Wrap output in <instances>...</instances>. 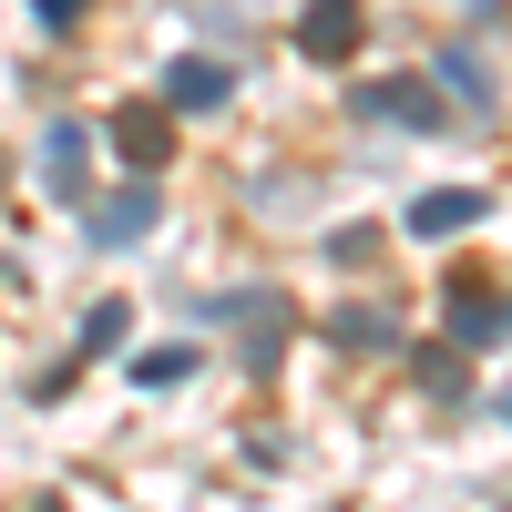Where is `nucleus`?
I'll return each mask as SVG.
<instances>
[{
    "mask_svg": "<svg viewBox=\"0 0 512 512\" xmlns=\"http://www.w3.org/2000/svg\"><path fill=\"white\" fill-rule=\"evenodd\" d=\"M349 113H369V123H410V134H441V93H431V82H420V72H390V82H359V93H349Z\"/></svg>",
    "mask_w": 512,
    "mask_h": 512,
    "instance_id": "f257e3e1",
    "label": "nucleus"
},
{
    "mask_svg": "<svg viewBox=\"0 0 512 512\" xmlns=\"http://www.w3.org/2000/svg\"><path fill=\"white\" fill-rule=\"evenodd\" d=\"M451 349H502L512 338V287H482V277H451Z\"/></svg>",
    "mask_w": 512,
    "mask_h": 512,
    "instance_id": "f03ea898",
    "label": "nucleus"
},
{
    "mask_svg": "<svg viewBox=\"0 0 512 512\" xmlns=\"http://www.w3.org/2000/svg\"><path fill=\"white\" fill-rule=\"evenodd\" d=\"M154 216H164V195H154V175H134L123 195H103V205H82V236H93V246H134V236H144Z\"/></svg>",
    "mask_w": 512,
    "mask_h": 512,
    "instance_id": "7ed1b4c3",
    "label": "nucleus"
},
{
    "mask_svg": "<svg viewBox=\"0 0 512 512\" xmlns=\"http://www.w3.org/2000/svg\"><path fill=\"white\" fill-rule=\"evenodd\" d=\"M113 154L134 164V175H164V154H175V123H164V103H123V113H113Z\"/></svg>",
    "mask_w": 512,
    "mask_h": 512,
    "instance_id": "20e7f679",
    "label": "nucleus"
},
{
    "mask_svg": "<svg viewBox=\"0 0 512 512\" xmlns=\"http://www.w3.org/2000/svg\"><path fill=\"white\" fill-rule=\"evenodd\" d=\"M41 185H52L62 205H82V185H93V134H82L72 113L52 123V134H41Z\"/></svg>",
    "mask_w": 512,
    "mask_h": 512,
    "instance_id": "39448f33",
    "label": "nucleus"
},
{
    "mask_svg": "<svg viewBox=\"0 0 512 512\" xmlns=\"http://www.w3.org/2000/svg\"><path fill=\"white\" fill-rule=\"evenodd\" d=\"M297 52L308 62H349L359 52V0H308V11H297Z\"/></svg>",
    "mask_w": 512,
    "mask_h": 512,
    "instance_id": "423d86ee",
    "label": "nucleus"
},
{
    "mask_svg": "<svg viewBox=\"0 0 512 512\" xmlns=\"http://www.w3.org/2000/svg\"><path fill=\"white\" fill-rule=\"evenodd\" d=\"M226 308H236V328H246V369L267 379L277 349H287V297H277V287H256V297H226Z\"/></svg>",
    "mask_w": 512,
    "mask_h": 512,
    "instance_id": "0eeeda50",
    "label": "nucleus"
},
{
    "mask_svg": "<svg viewBox=\"0 0 512 512\" xmlns=\"http://www.w3.org/2000/svg\"><path fill=\"white\" fill-rule=\"evenodd\" d=\"M482 216H492L482 185H431V195H410V236H461V226H482Z\"/></svg>",
    "mask_w": 512,
    "mask_h": 512,
    "instance_id": "6e6552de",
    "label": "nucleus"
},
{
    "mask_svg": "<svg viewBox=\"0 0 512 512\" xmlns=\"http://www.w3.org/2000/svg\"><path fill=\"white\" fill-rule=\"evenodd\" d=\"M226 93H236V72H226V62H205V52L164 62V103H175V113H216Z\"/></svg>",
    "mask_w": 512,
    "mask_h": 512,
    "instance_id": "1a4fd4ad",
    "label": "nucleus"
},
{
    "mask_svg": "<svg viewBox=\"0 0 512 512\" xmlns=\"http://www.w3.org/2000/svg\"><path fill=\"white\" fill-rule=\"evenodd\" d=\"M328 349H400V318L390 308H338L328 318Z\"/></svg>",
    "mask_w": 512,
    "mask_h": 512,
    "instance_id": "9d476101",
    "label": "nucleus"
},
{
    "mask_svg": "<svg viewBox=\"0 0 512 512\" xmlns=\"http://www.w3.org/2000/svg\"><path fill=\"white\" fill-rule=\"evenodd\" d=\"M123 328H134V308H123V297H103V308L82 318V338H72V359H113V349H123Z\"/></svg>",
    "mask_w": 512,
    "mask_h": 512,
    "instance_id": "9b49d317",
    "label": "nucleus"
},
{
    "mask_svg": "<svg viewBox=\"0 0 512 512\" xmlns=\"http://www.w3.org/2000/svg\"><path fill=\"white\" fill-rule=\"evenodd\" d=\"M175 379H195V349H175V338L134 359V390H175Z\"/></svg>",
    "mask_w": 512,
    "mask_h": 512,
    "instance_id": "f8f14e48",
    "label": "nucleus"
},
{
    "mask_svg": "<svg viewBox=\"0 0 512 512\" xmlns=\"http://www.w3.org/2000/svg\"><path fill=\"white\" fill-rule=\"evenodd\" d=\"M420 359V390H431V400H461V349H451V338H441V349H410Z\"/></svg>",
    "mask_w": 512,
    "mask_h": 512,
    "instance_id": "ddd939ff",
    "label": "nucleus"
},
{
    "mask_svg": "<svg viewBox=\"0 0 512 512\" xmlns=\"http://www.w3.org/2000/svg\"><path fill=\"white\" fill-rule=\"evenodd\" d=\"M441 82H451V93H461V103H492V72H482L472 52H441Z\"/></svg>",
    "mask_w": 512,
    "mask_h": 512,
    "instance_id": "4468645a",
    "label": "nucleus"
},
{
    "mask_svg": "<svg viewBox=\"0 0 512 512\" xmlns=\"http://www.w3.org/2000/svg\"><path fill=\"white\" fill-rule=\"evenodd\" d=\"M31 21H41V31H52V41H72L82 21H93V0H31Z\"/></svg>",
    "mask_w": 512,
    "mask_h": 512,
    "instance_id": "2eb2a0df",
    "label": "nucleus"
},
{
    "mask_svg": "<svg viewBox=\"0 0 512 512\" xmlns=\"http://www.w3.org/2000/svg\"><path fill=\"white\" fill-rule=\"evenodd\" d=\"M328 256H338V267H369V256H379V226H338Z\"/></svg>",
    "mask_w": 512,
    "mask_h": 512,
    "instance_id": "dca6fc26",
    "label": "nucleus"
},
{
    "mask_svg": "<svg viewBox=\"0 0 512 512\" xmlns=\"http://www.w3.org/2000/svg\"><path fill=\"white\" fill-rule=\"evenodd\" d=\"M492 410H502V420H512V390H502V400H492Z\"/></svg>",
    "mask_w": 512,
    "mask_h": 512,
    "instance_id": "f3484780",
    "label": "nucleus"
},
{
    "mask_svg": "<svg viewBox=\"0 0 512 512\" xmlns=\"http://www.w3.org/2000/svg\"><path fill=\"white\" fill-rule=\"evenodd\" d=\"M492 11H502V21H512V0H492Z\"/></svg>",
    "mask_w": 512,
    "mask_h": 512,
    "instance_id": "a211bd4d",
    "label": "nucleus"
}]
</instances>
